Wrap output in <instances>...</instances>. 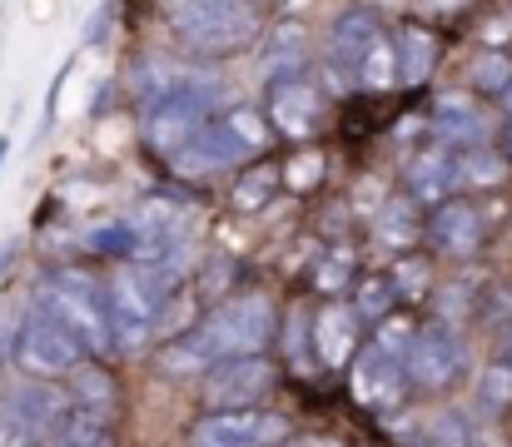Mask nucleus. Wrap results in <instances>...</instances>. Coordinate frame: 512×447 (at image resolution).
Returning <instances> with one entry per match:
<instances>
[{"label":"nucleus","mask_w":512,"mask_h":447,"mask_svg":"<svg viewBox=\"0 0 512 447\" xmlns=\"http://www.w3.org/2000/svg\"><path fill=\"white\" fill-rule=\"evenodd\" d=\"M15 254H20V244H15V239H5V244H0V279H5V269L15 264Z\"/></svg>","instance_id":"35"},{"label":"nucleus","mask_w":512,"mask_h":447,"mask_svg":"<svg viewBox=\"0 0 512 447\" xmlns=\"http://www.w3.org/2000/svg\"><path fill=\"white\" fill-rule=\"evenodd\" d=\"M0 447H50V443H45V438H40V433H35V428H30L20 413L0 398Z\"/></svg>","instance_id":"30"},{"label":"nucleus","mask_w":512,"mask_h":447,"mask_svg":"<svg viewBox=\"0 0 512 447\" xmlns=\"http://www.w3.org/2000/svg\"><path fill=\"white\" fill-rule=\"evenodd\" d=\"M478 403H483L488 418H498L503 408H512V368L503 363V358L483 373V383H478Z\"/></svg>","instance_id":"28"},{"label":"nucleus","mask_w":512,"mask_h":447,"mask_svg":"<svg viewBox=\"0 0 512 447\" xmlns=\"http://www.w3.org/2000/svg\"><path fill=\"white\" fill-rule=\"evenodd\" d=\"M110 15H115V0H105V5L95 10V20L85 25V45H105V35H110Z\"/></svg>","instance_id":"32"},{"label":"nucleus","mask_w":512,"mask_h":447,"mask_svg":"<svg viewBox=\"0 0 512 447\" xmlns=\"http://www.w3.org/2000/svg\"><path fill=\"white\" fill-rule=\"evenodd\" d=\"M259 30H264L259 0H184L174 10V35L194 55H234L254 45Z\"/></svg>","instance_id":"4"},{"label":"nucleus","mask_w":512,"mask_h":447,"mask_svg":"<svg viewBox=\"0 0 512 447\" xmlns=\"http://www.w3.org/2000/svg\"><path fill=\"white\" fill-rule=\"evenodd\" d=\"M279 194V164H254V169H244L239 179H234V209L239 214H259L269 199Z\"/></svg>","instance_id":"24"},{"label":"nucleus","mask_w":512,"mask_h":447,"mask_svg":"<svg viewBox=\"0 0 512 447\" xmlns=\"http://www.w3.org/2000/svg\"><path fill=\"white\" fill-rule=\"evenodd\" d=\"M304 60H309V35L299 20H284L269 30V45H264V70L274 80H289V75H304Z\"/></svg>","instance_id":"19"},{"label":"nucleus","mask_w":512,"mask_h":447,"mask_svg":"<svg viewBox=\"0 0 512 447\" xmlns=\"http://www.w3.org/2000/svg\"><path fill=\"white\" fill-rule=\"evenodd\" d=\"M55 447H120V443H115V428L110 423H100L90 413H70V423L60 428Z\"/></svg>","instance_id":"26"},{"label":"nucleus","mask_w":512,"mask_h":447,"mask_svg":"<svg viewBox=\"0 0 512 447\" xmlns=\"http://www.w3.org/2000/svg\"><path fill=\"white\" fill-rule=\"evenodd\" d=\"M274 388V363L264 353H249V358H229L219 368L204 373V403L214 413L224 408H259V398Z\"/></svg>","instance_id":"11"},{"label":"nucleus","mask_w":512,"mask_h":447,"mask_svg":"<svg viewBox=\"0 0 512 447\" xmlns=\"http://www.w3.org/2000/svg\"><path fill=\"white\" fill-rule=\"evenodd\" d=\"M403 184H408V199L413 204H433V209L448 204L453 189H458V159H453V149L448 145L418 149L408 159V169H403Z\"/></svg>","instance_id":"15"},{"label":"nucleus","mask_w":512,"mask_h":447,"mask_svg":"<svg viewBox=\"0 0 512 447\" xmlns=\"http://www.w3.org/2000/svg\"><path fill=\"white\" fill-rule=\"evenodd\" d=\"M393 40H398V80L403 85H423L433 75V65H438V35L423 30V25H403Z\"/></svg>","instance_id":"20"},{"label":"nucleus","mask_w":512,"mask_h":447,"mask_svg":"<svg viewBox=\"0 0 512 447\" xmlns=\"http://www.w3.org/2000/svg\"><path fill=\"white\" fill-rule=\"evenodd\" d=\"M65 80H70V65H60V75H55V85H50V95H45V115H40V135H50V125H55V105H60V90H65Z\"/></svg>","instance_id":"33"},{"label":"nucleus","mask_w":512,"mask_h":447,"mask_svg":"<svg viewBox=\"0 0 512 447\" xmlns=\"http://www.w3.org/2000/svg\"><path fill=\"white\" fill-rule=\"evenodd\" d=\"M140 85V105H145V145L160 154H179L224 105V80L214 70H194V65H165V60H145L135 70Z\"/></svg>","instance_id":"1"},{"label":"nucleus","mask_w":512,"mask_h":447,"mask_svg":"<svg viewBox=\"0 0 512 447\" xmlns=\"http://www.w3.org/2000/svg\"><path fill=\"white\" fill-rule=\"evenodd\" d=\"M75 333L90 353H115V323H110V298H105V284L90 279L85 269H50L40 279V294Z\"/></svg>","instance_id":"5"},{"label":"nucleus","mask_w":512,"mask_h":447,"mask_svg":"<svg viewBox=\"0 0 512 447\" xmlns=\"http://www.w3.org/2000/svg\"><path fill=\"white\" fill-rule=\"evenodd\" d=\"M453 159H458V189H498L508 179V159L493 145L453 149Z\"/></svg>","instance_id":"22"},{"label":"nucleus","mask_w":512,"mask_h":447,"mask_svg":"<svg viewBox=\"0 0 512 447\" xmlns=\"http://www.w3.org/2000/svg\"><path fill=\"white\" fill-rule=\"evenodd\" d=\"M284 447H334V443H324V438H289Z\"/></svg>","instance_id":"36"},{"label":"nucleus","mask_w":512,"mask_h":447,"mask_svg":"<svg viewBox=\"0 0 512 447\" xmlns=\"http://www.w3.org/2000/svg\"><path fill=\"white\" fill-rule=\"evenodd\" d=\"M503 159H508V164H512V120H508V125H503Z\"/></svg>","instance_id":"37"},{"label":"nucleus","mask_w":512,"mask_h":447,"mask_svg":"<svg viewBox=\"0 0 512 447\" xmlns=\"http://www.w3.org/2000/svg\"><path fill=\"white\" fill-rule=\"evenodd\" d=\"M343 264H348V254H334V259H324V269H319V284H324V289H339V279L348 274Z\"/></svg>","instance_id":"34"},{"label":"nucleus","mask_w":512,"mask_h":447,"mask_svg":"<svg viewBox=\"0 0 512 447\" xmlns=\"http://www.w3.org/2000/svg\"><path fill=\"white\" fill-rule=\"evenodd\" d=\"M358 343V313L343 308V303H329L319 318H314V348H319V363L339 368L343 358L353 353Z\"/></svg>","instance_id":"18"},{"label":"nucleus","mask_w":512,"mask_h":447,"mask_svg":"<svg viewBox=\"0 0 512 447\" xmlns=\"http://www.w3.org/2000/svg\"><path fill=\"white\" fill-rule=\"evenodd\" d=\"M85 249L100 254V259H115V264H135L140 259V229L125 219V224H100L85 234Z\"/></svg>","instance_id":"25"},{"label":"nucleus","mask_w":512,"mask_h":447,"mask_svg":"<svg viewBox=\"0 0 512 447\" xmlns=\"http://www.w3.org/2000/svg\"><path fill=\"white\" fill-rule=\"evenodd\" d=\"M189 447H284L289 443V418L269 408H224V413H199L184 433Z\"/></svg>","instance_id":"7"},{"label":"nucleus","mask_w":512,"mask_h":447,"mask_svg":"<svg viewBox=\"0 0 512 447\" xmlns=\"http://www.w3.org/2000/svg\"><path fill=\"white\" fill-rule=\"evenodd\" d=\"M483 239H488V209H483L478 199L453 194V199L438 204L433 219H428V244H433L438 254H448V259H473V254L483 249Z\"/></svg>","instance_id":"12"},{"label":"nucleus","mask_w":512,"mask_h":447,"mask_svg":"<svg viewBox=\"0 0 512 447\" xmlns=\"http://www.w3.org/2000/svg\"><path fill=\"white\" fill-rule=\"evenodd\" d=\"M393 303H398V284L388 279V274H368V279H358V289H353V313H358V323H388L393 318Z\"/></svg>","instance_id":"23"},{"label":"nucleus","mask_w":512,"mask_h":447,"mask_svg":"<svg viewBox=\"0 0 512 447\" xmlns=\"http://www.w3.org/2000/svg\"><path fill=\"white\" fill-rule=\"evenodd\" d=\"M284 348H289V363H294V368H309V353H319V348H314V333H309V313H289V323H284Z\"/></svg>","instance_id":"29"},{"label":"nucleus","mask_w":512,"mask_h":447,"mask_svg":"<svg viewBox=\"0 0 512 447\" xmlns=\"http://www.w3.org/2000/svg\"><path fill=\"white\" fill-rule=\"evenodd\" d=\"M403 393H408V363L368 338L353 353V398L363 408H398Z\"/></svg>","instance_id":"13"},{"label":"nucleus","mask_w":512,"mask_h":447,"mask_svg":"<svg viewBox=\"0 0 512 447\" xmlns=\"http://www.w3.org/2000/svg\"><path fill=\"white\" fill-rule=\"evenodd\" d=\"M428 447H473V438H468V423H463L458 413H448V418H433Z\"/></svg>","instance_id":"31"},{"label":"nucleus","mask_w":512,"mask_h":447,"mask_svg":"<svg viewBox=\"0 0 512 447\" xmlns=\"http://www.w3.org/2000/svg\"><path fill=\"white\" fill-rule=\"evenodd\" d=\"M388 40V30H383V20H378V10H368V5H348L339 10V20L329 25V70H334V80H363V65L373 60V50Z\"/></svg>","instance_id":"10"},{"label":"nucleus","mask_w":512,"mask_h":447,"mask_svg":"<svg viewBox=\"0 0 512 447\" xmlns=\"http://www.w3.org/2000/svg\"><path fill=\"white\" fill-rule=\"evenodd\" d=\"M433 135H438V145L448 149H473L488 140V120H483V110L468 95H443L433 105Z\"/></svg>","instance_id":"17"},{"label":"nucleus","mask_w":512,"mask_h":447,"mask_svg":"<svg viewBox=\"0 0 512 447\" xmlns=\"http://www.w3.org/2000/svg\"><path fill=\"white\" fill-rule=\"evenodd\" d=\"M512 85V60L503 50H483L478 60H473V90H483V95H503Z\"/></svg>","instance_id":"27"},{"label":"nucleus","mask_w":512,"mask_h":447,"mask_svg":"<svg viewBox=\"0 0 512 447\" xmlns=\"http://www.w3.org/2000/svg\"><path fill=\"white\" fill-rule=\"evenodd\" d=\"M503 363L512 368V323H508V333H503Z\"/></svg>","instance_id":"38"},{"label":"nucleus","mask_w":512,"mask_h":447,"mask_svg":"<svg viewBox=\"0 0 512 447\" xmlns=\"http://www.w3.org/2000/svg\"><path fill=\"white\" fill-rule=\"evenodd\" d=\"M418 234H428V224L418 219V204H413L408 194L388 199V204L378 209V219H373V239L388 244V249H408Z\"/></svg>","instance_id":"21"},{"label":"nucleus","mask_w":512,"mask_h":447,"mask_svg":"<svg viewBox=\"0 0 512 447\" xmlns=\"http://www.w3.org/2000/svg\"><path fill=\"white\" fill-rule=\"evenodd\" d=\"M65 393H70L75 413H90L100 423H115V413H120V383H115V373L105 363H80L70 373Z\"/></svg>","instance_id":"16"},{"label":"nucleus","mask_w":512,"mask_h":447,"mask_svg":"<svg viewBox=\"0 0 512 447\" xmlns=\"http://www.w3.org/2000/svg\"><path fill=\"white\" fill-rule=\"evenodd\" d=\"M324 120H329V100H324V90L309 75H289V80H274L269 85V125L289 145L319 140Z\"/></svg>","instance_id":"9"},{"label":"nucleus","mask_w":512,"mask_h":447,"mask_svg":"<svg viewBox=\"0 0 512 447\" xmlns=\"http://www.w3.org/2000/svg\"><path fill=\"white\" fill-rule=\"evenodd\" d=\"M5 154H10V135H0V164H5Z\"/></svg>","instance_id":"39"},{"label":"nucleus","mask_w":512,"mask_h":447,"mask_svg":"<svg viewBox=\"0 0 512 447\" xmlns=\"http://www.w3.org/2000/svg\"><path fill=\"white\" fill-rule=\"evenodd\" d=\"M15 358L30 378H60V373L70 378L85 363V343L45 298H30V308L20 313V328H15Z\"/></svg>","instance_id":"6"},{"label":"nucleus","mask_w":512,"mask_h":447,"mask_svg":"<svg viewBox=\"0 0 512 447\" xmlns=\"http://www.w3.org/2000/svg\"><path fill=\"white\" fill-rule=\"evenodd\" d=\"M468 373V343L448 318H428L418 323L413 353H408V383L423 393H443Z\"/></svg>","instance_id":"8"},{"label":"nucleus","mask_w":512,"mask_h":447,"mask_svg":"<svg viewBox=\"0 0 512 447\" xmlns=\"http://www.w3.org/2000/svg\"><path fill=\"white\" fill-rule=\"evenodd\" d=\"M274 328H279V318H274V303L264 294L224 298L194 328H184L174 343H165L160 368L174 373V378H204L209 368H219L229 358L264 353V343L274 338Z\"/></svg>","instance_id":"2"},{"label":"nucleus","mask_w":512,"mask_h":447,"mask_svg":"<svg viewBox=\"0 0 512 447\" xmlns=\"http://www.w3.org/2000/svg\"><path fill=\"white\" fill-rule=\"evenodd\" d=\"M45 443L55 447V438H60V428L70 423V413H75V403H70V393H60L55 383H15L10 393H0Z\"/></svg>","instance_id":"14"},{"label":"nucleus","mask_w":512,"mask_h":447,"mask_svg":"<svg viewBox=\"0 0 512 447\" xmlns=\"http://www.w3.org/2000/svg\"><path fill=\"white\" fill-rule=\"evenodd\" d=\"M264 145H269L264 115H254L249 105H229V110H219L189 145L174 154L170 169L179 179H209V174H224V169L249 164Z\"/></svg>","instance_id":"3"}]
</instances>
